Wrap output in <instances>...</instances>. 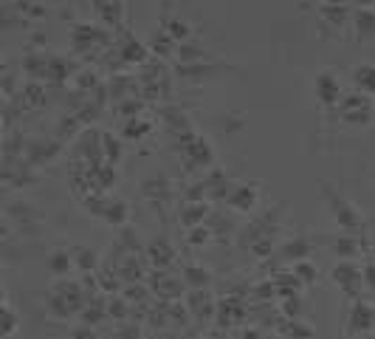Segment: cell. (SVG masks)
Masks as SVG:
<instances>
[{
  "instance_id": "14",
  "label": "cell",
  "mask_w": 375,
  "mask_h": 339,
  "mask_svg": "<svg viewBox=\"0 0 375 339\" xmlns=\"http://www.w3.org/2000/svg\"><path fill=\"white\" fill-rule=\"evenodd\" d=\"M71 252H74V263H76L79 272H96V269H99V255H96L93 249L76 246V249H71Z\"/></svg>"
},
{
  "instance_id": "9",
  "label": "cell",
  "mask_w": 375,
  "mask_h": 339,
  "mask_svg": "<svg viewBox=\"0 0 375 339\" xmlns=\"http://www.w3.org/2000/svg\"><path fill=\"white\" fill-rule=\"evenodd\" d=\"M350 82H353L356 91L375 96V65H370V62L353 65V71H350Z\"/></svg>"
},
{
  "instance_id": "7",
  "label": "cell",
  "mask_w": 375,
  "mask_h": 339,
  "mask_svg": "<svg viewBox=\"0 0 375 339\" xmlns=\"http://www.w3.org/2000/svg\"><path fill=\"white\" fill-rule=\"evenodd\" d=\"M353 34L359 42H373L375 40V11L373 8H359L353 14Z\"/></svg>"
},
{
  "instance_id": "20",
  "label": "cell",
  "mask_w": 375,
  "mask_h": 339,
  "mask_svg": "<svg viewBox=\"0 0 375 339\" xmlns=\"http://www.w3.org/2000/svg\"><path fill=\"white\" fill-rule=\"evenodd\" d=\"M17 326H20V320L14 317V311H11V306L8 303H3V337H11L14 331H17Z\"/></svg>"
},
{
  "instance_id": "15",
  "label": "cell",
  "mask_w": 375,
  "mask_h": 339,
  "mask_svg": "<svg viewBox=\"0 0 375 339\" xmlns=\"http://www.w3.org/2000/svg\"><path fill=\"white\" fill-rule=\"evenodd\" d=\"M181 277H184V283H187L189 289H206L212 283V272L203 269V266H187Z\"/></svg>"
},
{
  "instance_id": "19",
  "label": "cell",
  "mask_w": 375,
  "mask_h": 339,
  "mask_svg": "<svg viewBox=\"0 0 375 339\" xmlns=\"http://www.w3.org/2000/svg\"><path fill=\"white\" fill-rule=\"evenodd\" d=\"M212 238H214L212 226H195V229H189V246H206Z\"/></svg>"
},
{
  "instance_id": "18",
  "label": "cell",
  "mask_w": 375,
  "mask_h": 339,
  "mask_svg": "<svg viewBox=\"0 0 375 339\" xmlns=\"http://www.w3.org/2000/svg\"><path fill=\"white\" fill-rule=\"evenodd\" d=\"M102 153L108 156V161H119L122 159V142L119 139H110L108 133L102 136Z\"/></svg>"
},
{
  "instance_id": "5",
  "label": "cell",
  "mask_w": 375,
  "mask_h": 339,
  "mask_svg": "<svg viewBox=\"0 0 375 339\" xmlns=\"http://www.w3.org/2000/svg\"><path fill=\"white\" fill-rule=\"evenodd\" d=\"M257 198H260L257 184H246V181H240V184H231V190H229V195H226V207L234 209V212L248 215V212L257 207Z\"/></svg>"
},
{
  "instance_id": "22",
  "label": "cell",
  "mask_w": 375,
  "mask_h": 339,
  "mask_svg": "<svg viewBox=\"0 0 375 339\" xmlns=\"http://www.w3.org/2000/svg\"><path fill=\"white\" fill-rule=\"evenodd\" d=\"M127 62H142L144 59V45H139V42H130L127 48H125V54H122Z\"/></svg>"
},
{
  "instance_id": "10",
  "label": "cell",
  "mask_w": 375,
  "mask_h": 339,
  "mask_svg": "<svg viewBox=\"0 0 375 339\" xmlns=\"http://www.w3.org/2000/svg\"><path fill=\"white\" fill-rule=\"evenodd\" d=\"M147 260H153V266H161L167 269L173 260H175V246L167 241V238H158L147 246Z\"/></svg>"
},
{
  "instance_id": "23",
  "label": "cell",
  "mask_w": 375,
  "mask_h": 339,
  "mask_svg": "<svg viewBox=\"0 0 375 339\" xmlns=\"http://www.w3.org/2000/svg\"><path fill=\"white\" fill-rule=\"evenodd\" d=\"M362 275H364V286L375 292V263H364L362 266Z\"/></svg>"
},
{
  "instance_id": "1",
  "label": "cell",
  "mask_w": 375,
  "mask_h": 339,
  "mask_svg": "<svg viewBox=\"0 0 375 339\" xmlns=\"http://www.w3.org/2000/svg\"><path fill=\"white\" fill-rule=\"evenodd\" d=\"M339 116L345 119V125L350 127H367L375 119V96L353 91L339 102Z\"/></svg>"
},
{
  "instance_id": "13",
  "label": "cell",
  "mask_w": 375,
  "mask_h": 339,
  "mask_svg": "<svg viewBox=\"0 0 375 339\" xmlns=\"http://www.w3.org/2000/svg\"><path fill=\"white\" fill-rule=\"evenodd\" d=\"M74 266H76V263H74V252H68V249H54V252L48 255V272H51L54 277H65Z\"/></svg>"
},
{
  "instance_id": "26",
  "label": "cell",
  "mask_w": 375,
  "mask_h": 339,
  "mask_svg": "<svg viewBox=\"0 0 375 339\" xmlns=\"http://www.w3.org/2000/svg\"><path fill=\"white\" fill-rule=\"evenodd\" d=\"M328 3H333V6H339V3H347V0H328Z\"/></svg>"
},
{
  "instance_id": "16",
  "label": "cell",
  "mask_w": 375,
  "mask_h": 339,
  "mask_svg": "<svg viewBox=\"0 0 375 339\" xmlns=\"http://www.w3.org/2000/svg\"><path fill=\"white\" fill-rule=\"evenodd\" d=\"M294 275H296V280L305 283V286H313L316 277H319V272H316V266H313L311 260H299V263H294Z\"/></svg>"
},
{
  "instance_id": "11",
  "label": "cell",
  "mask_w": 375,
  "mask_h": 339,
  "mask_svg": "<svg viewBox=\"0 0 375 339\" xmlns=\"http://www.w3.org/2000/svg\"><path fill=\"white\" fill-rule=\"evenodd\" d=\"M189 303H192V306H189V311H192L197 320H200V317H206V320H209V317L214 314V309H217V306H214V300H212V294H209V292H203V289H192Z\"/></svg>"
},
{
  "instance_id": "24",
  "label": "cell",
  "mask_w": 375,
  "mask_h": 339,
  "mask_svg": "<svg viewBox=\"0 0 375 339\" xmlns=\"http://www.w3.org/2000/svg\"><path fill=\"white\" fill-rule=\"evenodd\" d=\"M74 339H96V334H93L88 326H82L79 331H74Z\"/></svg>"
},
{
  "instance_id": "17",
  "label": "cell",
  "mask_w": 375,
  "mask_h": 339,
  "mask_svg": "<svg viewBox=\"0 0 375 339\" xmlns=\"http://www.w3.org/2000/svg\"><path fill=\"white\" fill-rule=\"evenodd\" d=\"M330 249L339 255V260H353L356 252H359V246L353 243V238H342L339 243H330Z\"/></svg>"
},
{
  "instance_id": "4",
  "label": "cell",
  "mask_w": 375,
  "mask_h": 339,
  "mask_svg": "<svg viewBox=\"0 0 375 339\" xmlns=\"http://www.w3.org/2000/svg\"><path fill=\"white\" fill-rule=\"evenodd\" d=\"M330 277H333V283H336L347 297H356V294L362 292V286H364L362 266H356L353 260H342L339 266H333Z\"/></svg>"
},
{
  "instance_id": "21",
  "label": "cell",
  "mask_w": 375,
  "mask_h": 339,
  "mask_svg": "<svg viewBox=\"0 0 375 339\" xmlns=\"http://www.w3.org/2000/svg\"><path fill=\"white\" fill-rule=\"evenodd\" d=\"M150 130H153V125L130 119V122H127V127H125V136H127V139H142V136H147Z\"/></svg>"
},
{
  "instance_id": "8",
  "label": "cell",
  "mask_w": 375,
  "mask_h": 339,
  "mask_svg": "<svg viewBox=\"0 0 375 339\" xmlns=\"http://www.w3.org/2000/svg\"><path fill=\"white\" fill-rule=\"evenodd\" d=\"M347 328L350 331H370L375 328V309L370 303H356L350 309V317H347Z\"/></svg>"
},
{
  "instance_id": "12",
  "label": "cell",
  "mask_w": 375,
  "mask_h": 339,
  "mask_svg": "<svg viewBox=\"0 0 375 339\" xmlns=\"http://www.w3.org/2000/svg\"><path fill=\"white\" fill-rule=\"evenodd\" d=\"M311 241H305V238H294V241H288L282 249H279V258L282 260H294V263H299V260H311Z\"/></svg>"
},
{
  "instance_id": "6",
  "label": "cell",
  "mask_w": 375,
  "mask_h": 339,
  "mask_svg": "<svg viewBox=\"0 0 375 339\" xmlns=\"http://www.w3.org/2000/svg\"><path fill=\"white\" fill-rule=\"evenodd\" d=\"M206 218H209V204H203V201H184L178 209V224L187 229L203 226Z\"/></svg>"
},
{
  "instance_id": "3",
  "label": "cell",
  "mask_w": 375,
  "mask_h": 339,
  "mask_svg": "<svg viewBox=\"0 0 375 339\" xmlns=\"http://www.w3.org/2000/svg\"><path fill=\"white\" fill-rule=\"evenodd\" d=\"M313 93H316V102H319L322 108H339V102L345 99V96H342L339 74L330 71V68L319 71L316 79H313Z\"/></svg>"
},
{
  "instance_id": "25",
  "label": "cell",
  "mask_w": 375,
  "mask_h": 339,
  "mask_svg": "<svg viewBox=\"0 0 375 339\" xmlns=\"http://www.w3.org/2000/svg\"><path fill=\"white\" fill-rule=\"evenodd\" d=\"M356 3H362V8H370V6H375V0H356Z\"/></svg>"
},
{
  "instance_id": "2",
  "label": "cell",
  "mask_w": 375,
  "mask_h": 339,
  "mask_svg": "<svg viewBox=\"0 0 375 339\" xmlns=\"http://www.w3.org/2000/svg\"><path fill=\"white\" fill-rule=\"evenodd\" d=\"M325 201H328V207H330V212H333V218H336V224L342 226V229H359L362 226V212H359V207L350 201V198H345L342 193H336V190H330L328 184H325Z\"/></svg>"
}]
</instances>
